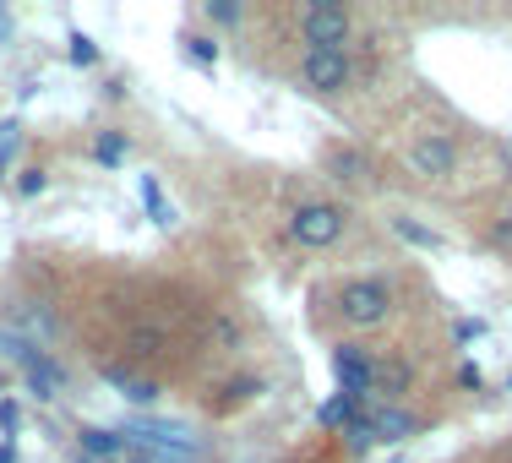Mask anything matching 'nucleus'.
<instances>
[{
  "mask_svg": "<svg viewBox=\"0 0 512 463\" xmlns=\"http://www.w3.org/2000/svg\"><path fill=\"white\" fill-rule=\"evenodd\" d=\"M393 229L409 240V246H420V251H442V235H431V229H420V224H409V218H393Z\"/></svg>",
  "mask_w": 512,
  "mask_h": 463,
  "instance_id": "obj_14",
  "label": "nucleus"
},
{
  "mask_svg": "<svg viewBox=\"0 0 512 463\" xmlns=\"http://www.w3.org/2000/svg\"><path fill=\"white\" fill-rule=\"evenodd\" d=\"M289 235L300 240V246H333L338 235H344V207H333V202H300L295 207V218H289Z\"/></svg>",
  "mask_w": 512,
  "mask_h": 463,
  "instance_id": "obj_2",
  "label": "nucleus"
},
{
  "mask_svg": "<svg viewBox=\"0 0 512 463\" xmlns=\"http://www.w3.org/2000/svg\"><path fill=\"white\" fill-rule=\"evenodd\" d=\"M109 387H115L120 398H131V404H153V398H158L153 382H142V376H126V371H109Z\"/></svg>",
  "mask_w": 512,
  "mask_h": 463,
  "instance_id": "obj_9",
  "label": "nucleus"
},
{
  "mask_svg": "<svg viewBox=\"0 0 512 463\" xmlns=\"http://www.w3.org/2000/svg\"><path fill=\"white\" fill-rule=\"evenodd\" d=\"M458 382L469 387V393H480V387H485V371H480V365H463V371H458Z\"/></svg>",
  "mask_w": 512,
  "mask_h": 463,
  "instance_id": "obj_22",
  "label": "nucleus"
},
{
  "mask_svg": "<svg viewBox=\"0 0 512 463\" xmlns=\"http://www.w3.org/2000/svg\"><path fill=\"white\" fill-rule=\"evenodd\" d=\"M338 311L355 327H376L393 311V289H387L382 278H355V284H344V295H338Z\"/></svg>",
  "mask_w": 512,
  "mask_h": 463,
  "instance_id": "obj_1",
  "label": "nucleus"
},
{
  "mask_svg": "<svg viewBox=\"0 0 512 463\" xmlns=\"http://www.w3.org/2000/svg\"><path fill=\"white\" fill-rule=\"evenodd\" d=\"M93 158H99V164H120V158H126V137H120V131H104Z\"/></svg>",
  "mask_w": 512,
  "mask_h": 463,
  "instance_id": "obj_16",
  "label": "nucleus"
},
{
  "mask_svg": "<svg viewBox=\"0 0 512 463\" xmlns=\"http://www.w3.org/2000/svg\"><path fill=\"white\" fill-rule=\"evenodd\" d=\"M142 202H148V213H153V224H175V202H164V186H158L153 175H142Z\"/></svg>",
  "mask_w": 512,
  "mask_h": 463,
  "instance_id": "obj_10",
  "label": "nucleus"
},
{
  "mask_svg": "<svg viewBox=\"0 0 512 463\" xmlns=\"http://www.w3.org/2000/svg\"><path fill=\"white\" fill-rule=\"evenodd\" d=\"M507 387H512V382H507Z\"/></svg>",
  "mask_w": 512,
  "mask_h": 463,
  "instance_id": "obj_27",
  "label": "nucleus"
},
{
  "mask_svg": "<svg viewBox=\"0 0 512 463\" xmlns=\"http://www.w3.org/2000/svg\"><path fill=\"white\" fill-rule=\"evenodd\" d=\"M333 169H338V180H365V158L360 153H333Z\"/></svg>",
  "mask_w": 512,
  "mask_h": 463,
  "instance_id": "obj_18",
  "label": "nucleus"
},
{
  "mask_svg": "<svg viewBox=\"0 0 512 463\" xmlns=\"http://www.w3.org/2000/svg\"><path fill=\"white\" fill-rule=\"evenodd\" d=\"M409 382H414V371H409L404 360L376 365V393H409Z\"/></svg>",
  "mask_w": 512,
  "mask_h": 463,
  "instance_id": "obj_11",
  "label": "nucleus"
},
{
  "mask_svg": "<svg viewBox=\"0 0 512 463\" xmlns=\"http://www.w3.org/2000/svg\"><path fill=\"white\" fill-rule=\"evenodd\" d=\"M6 33H11V17H6V11H0V39H6Z\"/></svg>",
  "mask_w": 512,
  "mask_h": 463,
  "instance_id": "obj_26",
  "label": "nucleus"
},
{
  "mask_svg": "<svg viewBox=\"0 0 512 463\" xmlns=\"http://www.w3.org/2000/svg\"><path fill=\"white\" fill-rule=\"evenodd\" d=\"M333 376H338V387H344V393H355V398L376 393V360L365 355L360 344L333 349Z\"/></svg>",
  "mask_w": 512,
  "mask_h": 463,
  "instance_id": "obj_7",
  "label": "nucleus"
},
{
  "mask_svg": "<svg viewBox=\"0 0 512 463\" xmlns=\"http://www.w3.org/2000/svg\"><path fill=\"white\" fill-rule=\"evenodd\" d=\"M17 142H22V126H17V120H0V175H6V164H11V153H17Z\"/></svg>",
  "mask_w": 512,
  "mask_h": 463,
  "instance_id": "obj_17",
  "label": "nucleus"
},
{
  "mask_svg": "<svg viewBox=\"0 0 512 463\" xmlns=\"http://www.w3.org/2000/svg\"><path fill=\"white\" fill-rule=\"evenodd\" d=\"M186 60H191V66H218V44L207 39V33H191V39H186Z\"/></svg>",
  "mask_w": 512,
  "mask_h": 463,
  "instance_id": "obj_15",
  "label": "nucleus"
},
{
  "mask_svg": "<svg viewBox=\"0 0 512 463\" xmlns=\"http://www.w3.org/2000/svg\"><path fill=\"white\" fill-rule=\"evenodd\" d=\"M496 246L512 251V218H507V224H496Z\"/></svg>",
  "mask_w": 512,
  "mask_h": 463,
  "instance_id": "obj_24",
  "label": "nucleus"
},
{
  "mask_svg": "<svg viewBox=\"0 0 512 463\" xmlns=\"http://www.w3.org/2000/svg\"><path fill=\"white\" fill-rule=\"evenodd\" d=\"M207 17L229 28V22H240V6H235V0H207Z\"/></svg>",
  "mask_w": 512,
  "mask_h": 463,
  "instance_id": "obj_20",
  "label": "nucleus"
},
{
  "mask_svg": "<svg viewBox=\"0 0 512 463\" xmlns=\"http://www.w3.org/2000/svg\"><path fill=\"white\" fill-rule=\"evenodd\" d=\"M6 349L22 360V376H28V387L39 398H60V393H66V371H60L39 344H28V338H6Z\"/></svg>",
  "mask_w": 512,
  "mask_h": 463,
  "instance_id": "obj_3",
  "label": "nucleus"
},
{
  "mask_svg": "<svg viewBox=\"0 0 512 463\" xmlns=\"http://www.w3.org/2000/svg\"><path fill=\"white\" fill-rule=\"evenodd\" d=\"M355 420H360V398L355 393H338L333 404H322V425H344V431H349Z\"/></svg>",
  "mask_w": 512,
  "mask_h": 463,
  "instance_id": "obj_12",
  "label": "nucleus"
},
{
  "mask_svg": "<svg viewBox=\"0 0 512 463\" xmlns=\"http://www.w3.org/2000/svg\"><path fill=\"white\" fill-rule=\"evenodd\" d=\"M414 425H420V420H414L409 409H393V404H387L382 414H371L376 442H404V436H414Z\"/></svg>",
  "mask_w": 512,
  "mask_h": 463,
  "instance_id": "obj_8",
  "label": "nucleus"
},
{
  "mask_svg": "<svg viewBox=\"0 0 512 463\" xmlns=\"http://www.w3.org/2000/svg\"><path fill=\"white\" fill-rule=\"evenodd\" d=\"M17 191H22V197H39V191H44V175H39V169H22Z\"/></svg>",
  "mask_w": 512,
  "mask_h": 463,
  "instance_id": "obj_21",
  "label": "nucleus"
},
{
  "mask_svg": "<svg viewBox=\"0 0 512 463\" xmlns=\"http://www.w3.org/2000/svg\"><path fill=\"white\" fill-rule=\"evenodd\" d=\"M300 33H306L311 50H344L349 11L344 6H306V11H300Z\"/></svg>",
  "mask_w": 512,
  "mask_h": 463,
  "instance_id": "obj_4",
  "label": "nucleus"
},
{
  "mask_svg": "<svg viewBox=\"0 0 512 463\" xmlns=\"http://www.w3.org/2000/svg\"><path fill=\"white\" fill-rule=\"evenodd\" d=\"M66 60H71V66H99V44H93L88 33H71V39H66Z\"/></svg>",
  "mask_w": 512,
  "mask_h": 463,
  "instance_id": "obj_13",
  "label": "nucleus"
},
{
  "mask_svg": "<svg viewBox=\"0 0 512 463\" xmlns=\"http://www.w3.org/2000/svg\"><path fill=\"white\" fill-rule=\"evenodd\" d=\"M453 338H458V344H480L485 322H480V316H463V322H453Z\"/></svg>",
  "mask_w": 512,
  "mask_h": 463,
  "instance_id": "obj_19",
  "label": "nucleus"
},
{
  "mask_svg": "<svg viewBox=\"0 0 512 463\" xmlns=\"http://www.w3.org/2000/svg\"><path fill=\"white\" fill-rule=\"evenodd\" d=\"M300 77H306L316 93H344L349 88V50H306Z\"/></svg>",
  "mask_w": 512,
  "mask_h": 463,
  "instance_id": "obj_5",
  "label": "nucleus"
},
{
  "mask_svg": "<svg viewBox=\"0 0 512 463\" xmlns=\"http://www.w3.org/2000/svg\"><path fill=\"white\" fill-rule=\"evenodd\" d=\"M409 164H414V175H425V180H447L458 169V148H453V137H442V131H431V137H420L409 148Z\"/></svg>",
  "mask_w": 512,
  "mask_h": 463,
  "instance_id": "obj_6",
  "label": "nucleus"
},
{
  "mask_svg": "<svg viewBox=\"0 0 512 463\" xmlns=\"http://www.w3.org/2000/svg\"><path fill=\"white\" fill-rule=\"evenodd\" d=\"M0 463H17V447L11 442H0Z\"/></svg>",
  "mask_w": 512,
  "mask_h": 463,
  "instance_id": "obj_25",
  "label": "nucleus"
},
{
  "mask_svg": "<svg viewBox=\"0 0 512 463\" xmlns=\"http://www.w3.org/2000/svg\"><path fill=\"white\" fill-rule=\"evenodd\" d=\"M17 420H22L17 404H0V431H17Z\"/></svg>",
  "mask_w": 512,
  "mask_h": 463,
  "instance_id": "obj_23",
  "label": "nucleus"
}]
</instances>
